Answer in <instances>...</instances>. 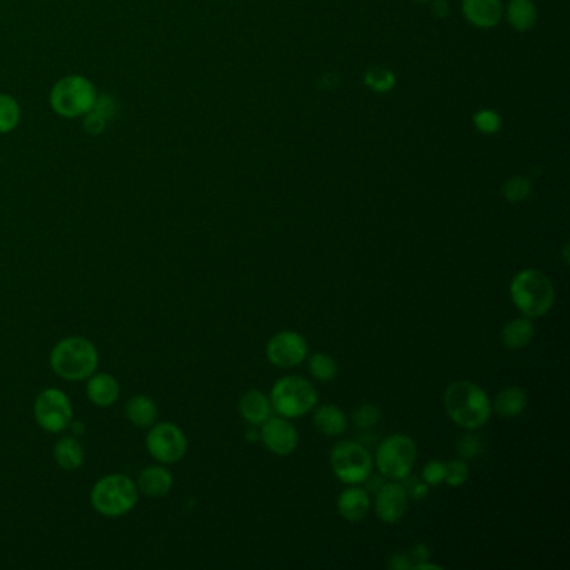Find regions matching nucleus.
Listing matches in <instances>:
<instances>
[{
    "mask_svg": "<svg viewBox=\"0 0 570 570\" xmlns=\"http://www.w3.org/2000/svg\"><path fill=\"white\" fill-rule=\"evenodd\" d=\"M444 405L450 420L465 430H478L492 415V402L487 392L474 382L456 380L446 386Z\"/></svg>",
    "mask_w": 570,
    "mask_h": 570,
    "instance_id": "f257e3e1",
    "label": "nucleus"
},
{
    "mask_svg": "<svg viewBox=\"0 0 570 570\" xmlns=\"http://www.w3.org/2000/svg\"><path fill=\"white\" fill-rule=\"evenodd\" d=\"M510 300L522 316L539 320L555 303V288L545 273L535 268L518 271L510 281Z\"/></svg>",
    "mask_w": 570,
    "mask_h": 570,
    "instance_id": "f03ea898",
    "label": "nucleus"
},
{
    "mask_svg": "<svg viewBox=\"0 0 570 570\" xmlns=\"http://www.w3.org/2000/svg\"><path fill=\"white\" fill-rule=\"evenodd\" d=\"M99 365V353L83 336L64 338L51 353L52 370L65 380L81 382L93 376Z\"/></svg>",
    "mask_w": 570,
    "mask_h": 570,
    "instance_id": "7ed1b4c3",
    "label": "nucleus"
},
{
    "mask_svg": "<svg viewBox=\"0 0 570 570\" xmlns=\"http://www.w3.org/2000/svg\"><path fill=\"white\" fill-rule=\"evenodd\" d=\"M271 406L288 420L311 414L318 404L315 385L298 375H288L276 380L270 394Z\"/></svg>",
    "mask_w": 570,
    "mask_h": 570,
    "instance_id": "20e7f679",
    "label": "nucleus"
},
{
    "mask_svg": "<svg viewBox=\"0 0 570 570\" xmlns=\"http://www.w3.org/2000/svg\"><path fill=\"white\" fill-rule=\"evenodd\" d=\"M95 99L97 93L94 84L79 74L65 75L59 79L54 84L49 95L52 111L67 119H75L87 115Z\"/></svg>",
    "mask_w": 570,
    "mask_h": 570,
    "instance_id": "39448f33",
    "label": "nucleus"
},
{
    "mask_svg": "<svg viewBox=\"0 0 570 570\" xmlns=\"http://www.w3.org/2000/svg\"><path fill=\"white\" fill-rule=\"evenodd\" d=\"M91 504L105 517H121L137 504L135 482L119 474L101 478L91 492Z\"/></svg>",
    "mask_w": 570,
    "mask_h": 570,
    "instance_id": "423d86ee",
    "label": "nucleus"
},
{
    "mask_svg": "<svg viewBox=\"0 0 570 570\" xmlns=\"http://www.w3.org/2000/svg\"><path fill=\"white\" fill-rule=\"evenodd\" d=\"M330 465L340 482L346 485H360L370 478L375 464L366 446L353 440H343L333 446Z\"/></svg>",
    "mask_w": 570,
    "mask_h": 570,
    "instance_id": "0eeeda50",
    "label": "nucleus"
},
{
    "mask_svg": "<svg viewBox=\"0 0 570 570\" xmlns=\"http://www.w3.org/2000/svg\"><path fill=\"white\" fill-rule=\"evenodd\" d=\"M416 462V444L405 434L386 436L378 445L374 464L388 480L402 482L410 475Z\"/></svg>",
    "mask_w": 570,
    "mask_h": 570,
    "instance_id": "6e6552de",
    "label": "nucleus"
},
{
    "mask_svg": "<svg viewBox=\"0 0 570 570\" xmlns=\"http://www.w3.org/2000/svg\"><path fill=\"white\" fill-rule=\"evenodd\" d=\"M35 420L37 424L51 434H59L73 425V405L67 395L49 388L44 390L35 400Z\"/></svg>",
    "mask_w": 570,
    "mask_h": 570,
    "instance_id": "1a4fd4ad",
    "label": "nucleus"
},
{
    "mask_svg": "<svg viewBox=\"0 0 570 570\" xmlns=\"http://www.w3.org/2000/svg\"><path fill=\"white\" fill-rule=\"evenodd\" d=\"M147 452L161 464H176L186 455L187 440L183 430L175 424L163 422L151 428L145 438Z\"/></svg>",
    "mask_w": 570,
    "mask_h": 570,
    "instance_id": "9d476101",
    "label": "nucleus"
},
{
    "mask_svg": "<svg viewBox=\"0 0 570 570\" xmlns=\"http://www.w3.org/2000/svg\"><path fill=\"white\" fill-rule=\"evenodd\" d=\"M266 356L276 368H295L306 360L308 342L301 333L293 330L276 333L266 343Z\"/></svg>",
    "mask_w": 570,
    "mask_h": 570,
    "instance_id": "9b49d317",
    "label": "nucleus"
},
{
    "mask_svg": "<svg viewBox=\"0 0 570 570\" xmlns=\"http://www.w3.org/2000/svg\"><path fill=\"white\" fill-rule=\"evenodd\" d=\"M259 440L271 454L278 456L291 455L300 444L296 426L285 416H270L259 430Z\"/></svg>",
    "mask_w": 570,
    "mask_h": 570,
    "instance_id": "f8f14e48",
    "label": "nucleus"
},
{
    "mask_svg": "<svg viewBox=\"0 0 570 570\" xmlns=\"http://www.w3.org/2000/svg\"><path fill=\"white\" fill-rule=\"evenodd\" d=\"M408 498L410 497L402 482L392 480L382 484V487L376 490L375 502L372 504L376 517L388 525L398 524L408 510Z\"/></svg>",
    "mask_w": 570,
    "mask_h": 570,
    "instance_id": "ddd939ff",
    "label": "nucleus"
},
{
    "mask_svg": "<svg viewBox=\"0 0 570 570\" xmlns=\"http://www.w3.org/2000/svg\"><path fill=\"white\" fill-rule=\"evenodd\" d=\"M336 508L343 520L353 522V524L362 522L368 517L372 510L370 492L358 485H350L340 494V497L336 500Z\"/></svg>",
    "mask_w": 570,
    "mask_h": 570,
    "instance_id": "4468645a",
    "label": "nucleus"
},
{
    "mask_svg": "<svg viewBox=\"0 0 570 570\" xmlns=\"http://www.w3.org/2000/svg\"><path fill=\"white\" fill-rule=\"evenodd\" d=\"M464 14L480 29H492L502 21L504 7L500 0H464Z\"/></svg>",
    "mask_w": 570,
    "mask_h": 570,
    "instance_id": "2eb2a0df",
    "label": "nucleus"
},
{
    "mask_svg": "<svg viewBox=\"0 0 570 570\" xmlns=\"http://www.w3.org/2000/svg\"><path fill=\"white\" fill-rule=\"evenodd\" d=\"M239 415L251 426H261L271 416L273 406L268 395L259 390H249L239 400Z\"/></svg>",
    "mask_w": 570,
    "mask_h": 570,
    "instance_id": "dca6fc26",
    "label": "nucleus"
},
{
    "mask_svg": "<svg viewBox=\"0 0 570 570\" xmlns=\"http://www.w3.org/2000/svg\"><path fill=\"white\" fill-rule=\"evenodd\" d=\"M527 405H529L527 392L522 386L512 385L498 392L492 402V412L505 418H515L527 410Z\"/></svg>",
    "mask_w": 570,
    "mask_h": 570,
    "instance_id": "f3484780",
    "label": "nucleus"
},
{
    "mask_svg": "<svg viewBox=\"0 0 570 570\" xmlns=\"http://www.w3.org/2000/svg\"><path fill=\"white\" fill-rule=\"evenodd\" d=\"M313 425L326 436H340L348 428V418L340 406L336 405H322L315 406L313 414Z\"/></svg>",
    "mask_w": 570,
    "mask_h": 570,
    "instance_id": "a211bd4d",
    "label": "nucleus"
},
{
    "mask_svg": "<svg viewBox=\"0 0 570 570\" xmlns=\"http://www.w3.org/2000/svg\"><path fill=\"white\" fill-rule=\"evenodd\" d=\"M535 336L534 320L527 316H518L504 325L500 332V340L508 350H522L529 346Z\"/></svg>",
    "mask_w": 570,
    "mask_h": 570,
    "instance_id": "6ab92c4d",
    "label": "nucleus"
},
{
    "mask_svg": "<svg viewBox=\"0 0 570 570\" xmlns=\"http://www.w3.org/2000/svg\"><path fill=\"white\" fill-rule=\"evenodd\" d=\"M137 485L147 497H165L173 487V475L165 466H147L141 472Z\"/></svg>",
    "mask_w": 570,
    "mask_h": 570,
    "instance_id": "aec40b11",
    "label": "nucleus"
},
{
    "mask_svg": "<svg viewBox=\"0 0 570 570\" xmlns=\"http://www.w3.org/2000/svg\"><path fill=\"white\" fill-rule=\"evenodd\" d=\"M87 395H89V400L94 405L109 406L119 398V384L111 375H93L89 384H87Z\"/></svg>",
    "mask_w": 570,
    "mask_h": 570,
    "instance_id": "412c9836",
    "label": "nucleus"
},
{
    "mask_svg": "<svg viewBox=\"0 0 570 570\" xmlns=\"http://www.w3.org/2000/svg\"><path fill=\"white\" fill-rule=\"evenodd\" d=\"M115 104L109 95H97L91 111L85 115L84 127L91 135H99L105 131L107 119L115 115Z\"/></svg>",
    "mask_w": 570,
    "mask_h": 570,
    "instance_id": "4be33fe9",
    "label": "nucleus"
},
{
    "mask_svg": "<svg viewBox=\"0 0 570 570\" xmlns=\"http://www.w3.org/2000/svg\"><path fill=\"white\" fill-rule=\"evenodd\" d=\"M125 415L133 425L141 426V428L153 426L157 418V406L153 398L145 395H137L127 402Z\"/></svg>",
    "mask_w": 570,
    "mask_h": 570,
    "instance_id": "5701e85b",
    "label": "nucleus"
},
{
    "mask_svg": "<svg viewBox=\"0 0 570 570\" xmlns=\"http://www.w3.org/2000/svg\"><path fill=\"white\" fill-rule=\"evenodd\" d=\"M54 456L64 470H75L83 465L84 448L73 436H64L54 446Z\"/></svg>",
    "mask_w": 570,
    "mask_h": 570,
    "instance_id": "b1692460",
    "label": "nucleus"
},
{
    "mask_svg": "<svg viewBox=\"0 0 570 570\" xmlns=\"http://www.w3.org/2000/svg\"><path fill=\"white\" fill-rule=\"evenodd\" d=\"M507 17L515 31H529L537 21V9L532 0H510Z\"/></svg>",
    "mask_w": 570,
    "mask_h": 570,
    "instance_id": "393cba45",
    "label": "nucleus"
},
{
    "mask_svg": "<svg viewBox=\"0 0 570 570\" xmlns=\"http://www.w3.org/2000/svg\"><path fill=\"white\" fill-rule=\"evenodd\" d=\"M308 372L316 382L328 384L338 376L340 368L330 353L316 352L313 353L308 360Z\"/></svg>",
    "mask_w": 570,
    "mask_h": 570,
    "instance_id": "a878e982",
    "label": "nucleus"
},
{
    "mask_svg": "<svg viewBox=\"0 0 570 570\" xmlns=\"http://www.w3.org/2000/svg\"><path fill=\"white\" fill-rule=\"evenodd\" d=\"M21 123V105L9 95L0 94V135H7Z\"/></svg>",
    "mask_w": 570,
    "mask_h": 570,
    "instance_id": "bb28decb",
    "label": "nucleus"
},
{
    "mask_svg": "<svg viewBox=\"0 0 570 570\" xmlns=\"http://www.w3.org/2000/svg\"><path fill=\"white\" fill-rule=\"evenodd\" d=\"M532 191H534L532 181L527 179V177L522 176L510 177L507 183L504 185V189H502L504 197L512 205H517V203L525 201L532 195Z\"/></svg>",
    "mask_w": 570,
    "mask_h": 570,
    "instance_id": "cd10ccee",
    "label": "nucleus"
},
{
    "mask_svg": "<svg viewBox=\"0 0 570 570\" xmlns=\"http://www.w3.org/2000/svg\"><path fill=\"white\" fill-rule=\"evenodd\" d=\"M380 420H382V410L378 405L375 404L360 405L358 408H355L352 415L353 425L360 430H370L378 425Z\"/></svg>",
    "mask_w": 570,
    "mask_h": 570,
    "instance_id": "c85d7f7f",
    "label": "nucleus"
},
{
    "mask_svg": "<svg viewBox=\"0 0 570 570\" xmlns=\"http://www.w3.org/2000/svg\"><path fill=\"white\" fill-rule=\"evenodd\" d=\"M468 432L470 434H466L458 440L456 454L462 460H475L485 452V440L482 438V435L472 434V430Z\"/></svg>",
    "mask_w": 570,
    "mask_h": 570,
    "instance_id": "c756f323",
    "label": "nucleus"
},
{
    "mask_svg": "<svg viewBox=\"0 0 570 570\" xmlns=\"http://www.w3.org/2000/svg\"><path fill=\"white\" fill-rule=\"evenodd\" d=\"M365 84L372 87L375 93H388L390 89H394L395 75L382 67H374L365 75Z\"/></svg>",
    "mask_w": 570,
    "mask_h": 570,
    "instance_id": "7c9ffc66",
    "label": "nucleus"
},
{
    "mask_svg": "<svg viewBox=\"0 0 570 570\" xmlns=\"http://www.w3.org/2000/svg\"><path fill=\"white\" fill-rule=\"evenodd\" d=\"M470 477V468L466 465V460L456 458L446 464L445 484L448 487H462Z\"/></svg>",
    "mask_w": 570,
    "mask_h": 570,
    "instance_id": "2f4dec72",
    "label": "nucleus"
},
{
    "mask_svg": "<svg viewBox=\"0 0 570 570\" xmlns=\"http://www.w3.org/2000/svg\"><path fill=\"white\" fill-rule=\"evenodd\" d=\"M446 464L442 460H430L422 472V480L428 487H436L440 484H445Z\"/></svg>",
    "mask_w": 570,
    "mask_h": 570,
    "instance_id": "473e14b6",
    "label": "nucleus"
},
{
    "mask_svg": "<svg viewBox=\"0 0 570 570\" xmlns=\"http://www.w3.org/2000/svg\"><path fill=\"white\" fill-rule=\"evenodd\" d=\"M474 123H475V127H477L480 133H484V135H495L498 129H500V115L497 113H494V111H490V109H484V111H480L474 117Z\"/></svg>",
    "mask_w": 570,
    "mask_h": 570,
    "instance_id": "72a5a7b5",
    "label": "nucleus"
},
{
    "mask_svg": "<svg viewBox=\"0 0 570 570\" xmlns=\"http://www.w3.org/2000/svg\"><path fill=\"white\" fill-rule=\"evenodd\" d=\"M402 484L406 488L408 497H412L414 500H422V498H425L428 495V488L430 487L426 485L422 478H410V480L404 478Z\"/></svg>",
    "mask_w": 570,
    "mask_h": 570,
    "instance_id": "f704fd0d",
    "label": "nucleus"
},
{
    "mask_svg": "<svg viewBox=\"0 0 570 570\" xmlns=\"http://www.w3.org/2000/svg\"><path fill=\"white\" fill-rule=\"evenodd\" d=\"M386 567L392 570H408L412 569V559L408 552H395L386 562Z\"/></svg>",
    "mask_w": 570,
    "mask_h": 570,
    "instance_id": "c9c22d12",
    "label": "nucleus"
},
{
    "mask_svg": "<svg viewBox=\"0 0 570 570\" xmlns=\"http://www.w3.org/2000/svg\"><path fill=\"white\" fill-rule=\"evenodd\" d=\"M408 554H410L412 567H414L415 564H420V562L430 559V547L426 544H415Z\"/></svg>",
    "mask_w": 570,
    "mask_h": 570,
    "instance_id": "e433bc0d",
    "label": "nucleus"
},
{
    "mask_svg": "<svg viewBox=\"0 0 570 570\" xmlns=\"http://www.w3.org/2000/svg\"><path fill=\"white\" fill-rule=\"evenodd\" d=\"M434 12H435V15H438V17L446 15L448 7H446L445 2H444V0H436L435 4H434Z\"/></svg>",
    "mask_w": 570,
    "mask_h": 570,
    "instance_id": "4c0bfd02",
    "label": "nucleus"
},
{
    "mask_svg": "<svg viewBox=\"0 0 570 570\" xmlns=\"http://www.w3.org/2000/svg\"><path fill=\"white\" fill-rule=\"evenodd\" d=\"M562 253H564V263H565V265H569V243H565V245H564Z\"/></svg>",
    "mask_w": 570,
    "mask_h": 570,
    "instance_id": "58836bf2",
    "label": "nucleus"
},
{
    "mask_svg": "<svg viewBox=\"0 0 570 570\" xmlns=\"http://www.w3.org/2000/svg\"><path fill=\"white\" fill-rule=\"evenodd\" d=\"M246 438L253 442V440H256V438H259V432L258 434H256V432H246Z\"/></svg>",
    "mask_w": 570,
    "mask_h": 570,
    "instance_id": "ea45409f",
    "label": "nucleus"
}]
</instances>
